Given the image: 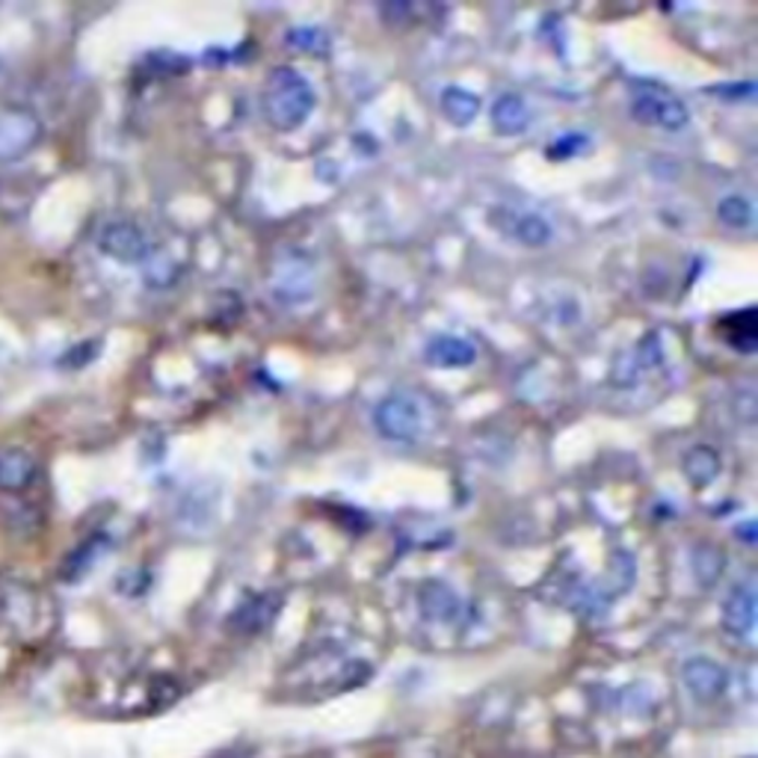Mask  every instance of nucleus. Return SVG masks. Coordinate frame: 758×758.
Segmentation results:
<instances>
[{"label":"nucleus","mask_w":758,"mask_h":758,"mask_svg":"<svg viewBox=\"0 0 758 758\" xmlns=\"http://www.w3.org/2000/svg\"><path fill=\"white\" fill-rule=\"evenodd\" d=\"M261 107H264L267 122L276 131H297L315 110V90L297 69L279 66L267 78Z\"/></svg>","instance_id":"f257e3e1"},{"label":"nucleus","mask_w":758,"mask_h":758,"mask_svg":"<svg viewBox=\"0 0 758 758\" xmlns=\"http://www.w3.org/2000/svg\"><path fill=\"white\" fill-rule=\"evenodd\" d=\"M374 424L391 441H415L424 430L421 406L410 394H389L386 400H379V406L374 410Z\"/></svg>","instance_id":"f03ea898"},{"label":"nucleus","mask_w":758,"mask_h":758,"mask_svg":"<svg viewBox=\"0 0 758 758\" xmlns=\"http://www.w3.org/2000/svg\"><path fill=\"white\" fill-rule=\"evenodd\" d=\"M98 247H102L104 256L116 258L122 264H143L152 247H149V237L140 226H133L128 220H116V223H107L98 235Z\"/></svg>","instance_id":"7ed1b4c3"},{"label":"nucleus","mask_w":758,"mask_h":758,"mask_svg":"<svg viewBox=\"0 0 758 758\" xmlns=\"http://www.w3.org/2000/svg\"><path fill=\"white\" fill-rule=\"evenodd\" d=\"M489 223L493 228H498L501 235H507L516 244L522 247L540 249L552 240V226L545 223L543 216L524 214V211H512V208H493L489 211Z\"/></svg>","instance_id":"20e7f679"},{"label":"nucleus","mask_w":758,"mask_h":758,"mask_svg":"<svg viewBox=\"0 0 758 758\" xmlns=\"http://www.w3.org/2000/svg\"><path fill=\"white\" fill-rule=\"evenodd\" d=\"M631 116L640 125H652V128H664V131H678L685 128L690 114L687 107L673 95L661 93H640L631 102Z\"/></svg>","instance_id":"39448f33"},{"label":"nucleus","mask_w":758,"mask_h":758,"mask_svg":"<svg viewBox=\"0 0 758 758\" xmlns=\"http://www.w3.org/2000/svg\"><path fill=\"white\" fill-rule=\"evenodd\" d=\"M36 140H39V122H36V116L21 114V110H12V114L0 116V157H3V161L31 152Z\"/></svg>","instance_id":"423d86ee"},{"label":"nucleus","mask_w":758,"mask_h":758,"mask_svg":"<svg viewBox=\"0 0 758 758\" xmlns=\"http://www.w3.org/2000/svg\"><path fill=\"white\" fill-rule=\"evenodd\" d=\"M720 339L738 353H753L758 347V315L756 308H741L735 315L720 318L718 323Z\"/></svg>","instance_id":"0eeeda50"},{"label":"nucleus","mask_w":758,"mask_h":758,"mask_svg":"<svg viewBox=\"0 0 758 758\" xmlns=\"http://www.w3.org/2000/svg\"><path fill=\"white\" fill-rule=\"evenodd\" d=\"M424 359L433 368H469L477 359V350L469 341L457 339V335H439V339H433L427 344Z\"/></svg>","instance_id":"6e6552de"},{"label":"nucleus","mask_w":758,"mask_h":758,"mask_svg":"<svg viewBox=\"0 0 758 758\" xmlns=\"http://www.w3.org/2000/svg\"><path fill=\"white\" fill-rule=\"evenodd\" d=\"M36 481V460L24 451H0V489L19 493Z\"/></svg>","instance_id":"1a4fd4ad"},{"label":"nucleus","mask_w":758,"mask_h":758,"mask_svg":"<svg viewBox=\"0 0 758 758\" xmlns=\"http://www.w3.org/2000/svg\"><path fill=\"white\" fill-rule=\"evenodd\" d=\"M531 122V114H528V104L519 98V95H501L493 107V128L504 137H516L522 133Z\"/></svg>","instance_id":"9d476101"},{"label":"nucleus","mask_w":758,"mask_h":758,"mask_svg":"<svg viewBox=\"0 0 758 758\" xmlns=\"http://www.w3.org/2000/svg\"><path fill=\"white\" fill-rule=\"evenodd\" d=\"M441 114L448 116L453 125L465 128V125H472L474 119H477V114H481V98L474 93H469V90H462V86H448V90L441 93Z\"/></svg>","instance_id":"9b49d317"},{"label":"nucleus","mask_w":758,"mask_h":758,"mask_svg":"<svg viewBox=\"0 0 758 758\" xmlns=\"http://www.w3.org/2000/svg\"><path fill=\"white\" fill-rule=\"evenodd\" d=\"M685 474L687 481L694 483V486H708V483L714 481L720 474V457L714 448H708V445H697V448H690L685 457Z\"/></svg>","instance_id":"f8f14e48"},{"label":"nucleus","mask_w":758,"mask_h":758,"mask_svg":"<svg viewBox=\"0 0 758 758\" xmlns=\"http://www.w3.org/2000/svg\"><path fill=\"white\" fill-rule=\"evenodd\" d=\"M104 543H107V536H102V533H98V536H90L86 543H81V548L74 554H69V560L62 566V578H66V581H78L81 575L90 572V566H93L95 560H98V554L107 548Z\"/></svg>","instance_id":"ddd939ff"},{"label":"nucleus","mask_w":758,"mask_h":758,"mask_svg":"<svg viewBox=\"0 0 758 758\" xmlns=\"http://www.w3.org/2000/svg\"><path fill=\"white\" fill-rule=\"evenodd\" d=\"M718 216L723 226L735 228V232H747V228H753L756 211H753L749 199H744V196H726L718 205Z\"/></svg>","instance_id":"4468645a"},{"label":"nucleus","mask_w":758,"mask_h":758,"mask_svg":"<svg viewBox=\"0 0 758 758\" xmlns=\"http://www.w3.org/2000/svg\"><path fill=\"white\" fill-rule=\"evenodd\" d=\"M726 626L732 631H747L753 626V595L747 590H738V593L729 599Z\"/></svg>","instance_id":"2eb2a0df"},{"label":"nucleus","mask_w":758,"mask_h":758,"mask_svg":"<svg viewBox=\"0 0 758 758\" xmlns=\"http://www.w3.org/2000/svg\"><path fill=\"white\" fill-rule=\"evenodd\" d=\"M95 353H98V344L90 341V344H81V347L69 350L60 359V365L62 368H81V365H90V362L95 359Z\"/></svg>","instance_id":"dca6fc26"},{"label":"nucleus","mask_w":758,"mask_h":758,"mask_svg":"<svg viewBox=\"0 0 758 758\" xmlns=\"http://www.w3.org/2000/svg\"><path fill=\"white\" fill-rule=\"evenodd\" d=\"M584 137H560V140L548 149V157H572L575 152L584 149Z\"/></svg>","instance_id":"f3484780"}]
</instances>
